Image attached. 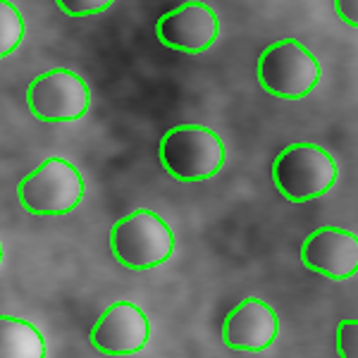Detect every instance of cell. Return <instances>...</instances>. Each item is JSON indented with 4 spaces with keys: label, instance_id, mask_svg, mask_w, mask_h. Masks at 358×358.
Segmentation results:
<instances>
[{
    "label": "cell",
    "instance_id": "obj_10",
    "mask_svg": "<svg viewBox=\"0 0 358 358\" xmlns=\"http://www.w3.org/2000/svg\"><path fill=\"white\" fill-rule=\"evenodd\" d=\"M277 337V315L261 299H244L222 322V342L236 351L268 349Z\"/></svg>",
    "mask_w": 358,
    "mask_h": 358
},
{
    "label": "cell",
    "instance_id": "obj_3",
    "mask_svg": "<svg viewBox=\"0 0 358 358\" xmlns=\"http://www.w3.org/2000/svg\"><path fill=\"white\" fill-rule=\"evenodd\" d=\"M110 251L124 268L148 270L165 263L175 251L170 227L151 210H134L115 222Z\"/></svg>",
    "mask_w": 358,
    "mask_h": 358
},
{
    "label": "cell",
    "instance_id": "obj_2",
    "mask_svg": "<svg viewBox=\"0 0 358 358\" xmlns=\"http://www.w3.org/2000/svg\"><path fill=\"white\" fill-rule=\"evenodd\" d=\"M337 179V163L315 143H292L277 153L273 184L289 203H306L327 194Z\"/></svg>",
    "mask_w": 358,
    "mask_h": 358
},
{
    "label": "cell",
    "instance_id": "obj_14",
    "mask_svg": "<svg viewBox=\"0 0 358 358\" xmlns=\"http://www.w3.org/2000/svg\"><path fill=\"white\" fill-rule=\"evenodd\" d=\"M57 8L69 17H86L110 8V0H57Z\"/></svg>",
    "mask_w": 358,
    "mask_h": 358
},
{
    "label": "cell",
    "instance_id": "obj_5",
    "mask_svg": "<svg viewBox=\"0 0 358 358\" xmlns=\"http://www.w3.org/2000/svg\"><path fill=\"white\" fill-rule=\"evenodd\" d=\"M320 65L301 43L275 41L258 57V82L277 98H303L315 89Z\"/></svg>",
    "mask_w": 358,
    "mask_h": 358
},
{
    "label": "cell",
    "instance_id": "obj_6",
    "mask_svg": "<svg viewBox=\"0 0 358 358\" xmlns=\"http://www.w3.org/2000/svg\"><path fill=\"white\" fill-rule=\"evenodd\" d=\"M27 103L41 122H74L89 110V86L69 69H50L29 84Z\"/></svg>",
    "mask_w": 358,
    "mask_h": 358
},
{
    "label": "cell",
    "instance_id": "obj_12",
    "mask_svg": "<svg viewBox=\"0 0 358 358\" xmlns=\"http://www.w3.org/2000/svg\"><path fill=\"white\" fill-rule=\"evenodd\" d=\"M24 36V22L22 15L17 13V8L8 0L0 3V55L8 57L17 45L22 43Z\"/></svg>",
    "mask_w": 358,
    "mask_h": 358
},
{
    "label": "cell",
    "instance_id": "obj_7",
    "mask_svg": "<svg viewBox=\"0 0 358 358\" xmlns=\"http://www.w3.org/2000/svg\"><path fill=\"white\" fill-rule=\"evenodd\" d=\"M151 337L148 317L138 306L117 301L108 306L91 327L89 342L106 356H129L141 351Z\"/></svg>",
    "mask_w": 358,
    "mask_h": 358
},
{
    "label": "cell",
    "instance_id": "obj_9",
    "mask_svg": "<svg viewBox=\"0 0 358 358\" xmlns=\"http://www.w3.org/2000/svg\"><path fill=\"white\" fill-rule=\"evenodd\" d=\"M301 263L310 273L342 282L358 273V236L339 227H320L306 236Z\"/></svg>",
    "mask_w": 358,
    "mask_h": 358
},
{
    "label": "cell",
    "instance_id": "obj_13",
    "mask_svg": "<svg viewBox=\"0 0 358 358\" xmlns=\"http://www.w3.org/2000/svg\"><path fill=\"white\" fill-rule=\"evenodd\" d=\"M339 358H358V320H342L337 327Z\"/></svg>",
    "mask_w": 358,
    "mask_h": 358
},
{
    "label": "cell",
    "instance_id": "obj_8",
    "mask_svg": "<svg viewBox=\"0 0 358 358\" xmlns=\"http://www.w3.org/2000/svg\"><path fill=\"white\" fill-rule=\"evenodd\" d=\"M217 17L206 3H179L155 24L158 41L177 53H203L217 38Z\"/></svg>",
    "mask_w": 358,
    "mask_h": 358
},
{
    "label": "cell",
    "instance_id": "obj_1",
    "mask_svg": "<svg viewBox=\"0 0 358 358\" xmlns=\"http://www.w3.org/2000/svg\"><path fill=\"white\" fill-rule=\"evenodd\" d=\"M160 165L179 182H203L220 172L224 146L215 131L199 124H179L167 129L158 146Z\"/></svg>",
    "mask_w": 358,
    "mask_h": 358
},
{
    "label": "cell",
    "instance_id": "obj_11",
    "mask_svg": "<svg viewBox=\"0 0 358 358\" xmlns=\"http://www.w3.org/2000/svg\"><path fill=\"white\" fill-rule=\"evenodd\" d=\"M0 358H45L41 332L31 322L3 315L0 317Z\"/></svg>",
    "mask_w": 358,
    "mask_h": 358
},
{
    "label": "cell",
    "instance_id": "obj_15",
    "mask_svg": "<svg viewBox=\"0 0 358 358\" xmlns=\"http://www.w3.org/2000/svg\"><path fill=\"white\" fill-rule=\"evenodd\" d=\"M334 10H337V15L342 17L346 24L358 27V0H337Z\"/></svg>",
    "mask_w": 358,
    "mask_h": 358
},
{
    "label": "cell",
    "instance_id": "obj_4",
    "mask_svg": "<svg viewBox=\"0 0 358 358\" xmlns=\"http://www.w3.org/2000/svg\"><path fill=\"white\" fill-rule=\"evenodd\" d=\"M84 196V179L72 163L48 158L17 187V199L34 215H65L79 206Z\"/></svg>",
    "mask_w": 358,
    "mask_h": 358
}]
</instances>
